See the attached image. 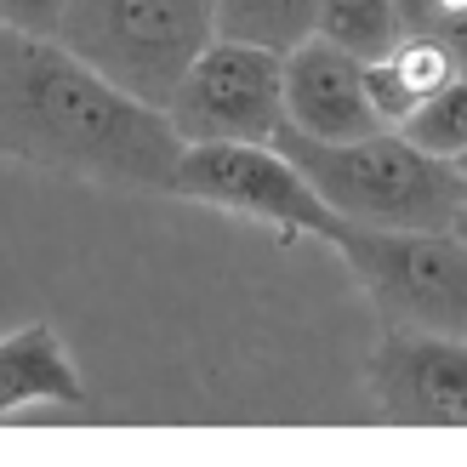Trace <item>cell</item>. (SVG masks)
I'll return each mask as SVG.
<instances>
[{
    "mask_svg": "<svg viewBox=\"0 0 467 467\" xmlns=\"http://www.w3.org/2000/svg\"><path fill=\"white\" fill-rule=\"evenodd\" d=\"M400 131L416 149H428L439 160H462L467 154V68H456V75L439 86Z\"/></svg>",
    "mask_w": 467,
    "mask_h": 467,
    "instance_id": "cell-13",
    "label": "cell"
},
{
    "mask_svg": "<svg viewBox=\"0 0 467 467\" xmlns=\"http://www.w3.org/2000/svg\"><path fill=\"white\" fill-rule=\"evenodd\" d=\"M166 120L182 143H274L285 126V57L217 35L171 91Z\"/></svg>",
    "mask_w": 467,
    "mask_h": 467,
    "instance_id": "cell-6",
    "label": "cell"
},
{
    "mask_svg": "<svg viewBox=\"0 0 467 467\" xmlns=\"http://www.w3.org/2000/svg\"><path fill=\"white\" fill-rule=\"evenodd\" d=\"M171 194L268 223L285 240L314 234V240L337 245L342 234V217L274 143H189L171 171Z\"/></svg>",
    "mask_w": 467,
    "mask_h": 467,
    "instance_id": "cell-5",
    "label": "cell"
},
{
    "mask_svg": "<svg viewBox=\"0 0 467 467\" xmlns=\"http://www.w3.org/2000/svg\"><path fill=\"white\" fill-rule=\"evenodd\" d=\"M456 68H462V63H456L439 40L405 35L388 57L365 63V86H370V103H377L382 120H388V126H405L410 114L456 75Z\"/></svg>",
    "mask_w": 467,
    "mask_h": 467,
    "instance_id": "cell-10",
    "label": "cell"
},
{
    "mask_svg": "<svg viewBox=\"0 0 467 467\" xmlns=\"http://www.w3.org/2000/svg\"><path fill=\"white\" fill-rule=\"evenodd\" d=\"M274 149L314 182L342 223L359 228H451L456 205L467 200V171L456 160L416 149L400 126L354 143H319L285 120Z\"/></svg>",
    "mask_w": 467,
    "mask_h": 467,
    "instance_id": "cell-2",
    "label": "cell"
},
{
    "mask_svg": "<svg viewBox=\"0 0 467 467\" xmlns=\"http://www.w3.org/2000/svg\"><path fill=\"white\" fill-rule=\"evenodd\" d=\"M285 120L319 143H354V137L388 131V120L370 103L365 63L319 35L285 57Z\"/></svg>",
    "mask_w": 467,
    "mask_h": 467,
    "instance_id": "cell-8",
    "label": "cell"
},
{
    "mask_svg": "<svg viewBox=\"0 0 467 467\" xmlns=\"http://www.w3.org/2000/svg\"><path fill=\"white\" fill-rule=\"evenodd\" d=\"M57 17H63V0H0V23H12V29L52 35Z\"/></svg>",
    "mask_w": 467,
    "mask_h": 467,
    "instance_id": "cell-15",
    "label": "cell"
},
{
    "mask_svg": "<svg viewBox=\"0 0 467 467\" xmlns=\"http://www.w3.org/2000/svg\"><path fill=\"white\" fill-rule=\"evenodd\" d=\"M337 251L393 331L467 337V245L451 228H359L342 223Z\"/></svg>",
    "mask_w": 467,
    "mask_h": 467,
    "instance_id": "cell-4",
    "label": "cell"
},
{
    "mask_svg": "<svg viewBox=\"0 0 467 467\" xmlns=\"http://www.w3.org/2000/svg\"><path fill=\"white\" fill-rule=\"evenodd\" d=\"M365 388L382 422L467 428V337L382 325L365 365Z\"/></svg>",
    "mask_w": 467,
    "mask_h": 467,
    "instance_id": "cell-7",
    "label": "cell"
},
{
    "mask_svg": "<svg viewBox=\"0 0 467 467\" xmlns=\"http://www.w3.org/2000/svg\"><path fill=\"white\" fill-rule=\"evenodd\" d=\"M451 234H456V240H462V245H467V200H462V205H456V217H451Z\"/></svg>",
    "mask_w": 467,
    "mask_h": 467,
    "instance_id": "cell-16",
    "label": "cell"
},
{
    "mask_svg": "<svg viewBox=\"0 0 467 467\" xmlns=\"http://www.w3.org/2000/svg\"><path fill=\"white\" fill-rule=\"evenodd\" d=\"M52 35L126 98L166 109L217 40V0H63Z\"/></svg>",
    "mask_w": 467,
    "mask_h": 467,
    "instance_id": "cell-3",
    "label": "cell"
},
{
    "mask_svg": "<svg viewBox=\"0 0 467 467\" xmlns=\"http://www.w3.org/2000/svg\"><path fill=\"white\" fill-rule=\"evenodd\" d=\"M35 405H86V382L52 325H17L0 337V422Z\"/></svg>",
    "mask_w": 467,
    "mask_h": 467,
    "instance_id": "cell-9",
    "label": "cell"
},
{
    "mask_svg": "<svg viewBox=\"0 0 467 467\" xmlns=\"http://www.w3.org/2000/svg\"><path fill=\"white\" fill-rule=\"evenodd\" d=\"M456 166H462V171H467V154H462V160H456Z\"/></svg>",
    "mask_w": 467,
    "mask_h": 467,
    "instance_id": "cell-17",
    "label": "cell"
},
{
    "mask_svg": "<svg viewBox=\"0 0 467 467\" xmlns=\"http://www.w3.org/2000/svg\"><path fill=\"white\" fill-rule=\"evenodd\" d=\"M217 35L291 57L319 35V0H217Z\"/></svg>",
    "mask_w": 467,
    "mask_h": 467,
    "instance_id": "cell-11",
    "label": "cell"
},
{
    "mask_svg": "<svg viewBox=\"0 0 467 467\" xmlns=\"http://www.w3.org/2000/svg\"><path fill=\"white\" fill-rule=\"evenodd\" d=\"M400 23L405 35L439 40L467 68V0H400Z\"/></svg>",
    "mask_w": 467,
    "mask_h": 467,
    "instance_id": "cell-14",
    "label": "cell"
},
{
    "mask_svg": "<svg viewBox=\"0 0 467 467\" xmlns=\"http://www.w3.org/2000/svg\"><path fill=\"white\" fill-rule=\"evenodd\" d=\"M182 149L166 109L126 98L57 35L0 23V160L103 189L171 194Z\"/></svg>",
    "mask_w": 467,
    "mask_h": 467,
    "instance_id": "cell-1",
    "label": "cell"
},
{
    "mask_svg": "<svg viewBox=\"0 0 467 467\" xmlns=\"http://www.w3.org/2000/svg\"><path fill=\"white\" fill-rule=\"evenodd\" d=\"M319 40L354 52L359 63H377L405 40L400 0H319Z\"/></svg>",
    "mask_w": 467,
    "mask_h": 467,
    "instance_id": "cell-12",
    "label": "cell"
}]
</instances>
